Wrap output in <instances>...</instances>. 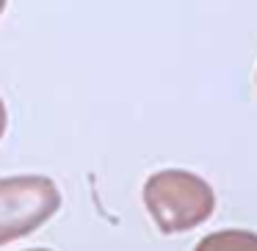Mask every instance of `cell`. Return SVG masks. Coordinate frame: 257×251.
<instances>
[{
    "label": "cell",
    "instance_id": "obj_1",
    "mask_svg": "<svg viewBox=\"0 0 257 251\" xmlns=\"http://www.w3.org/2000/svg\"><path fill=\"white\" fill-rule=\"evenodd\" d=\"M144 204L163 232H188L213 215L216 196L202 177L166 168L144 182Z\"/></svg>",
    "mask_w": 257,
    "mask_h": 251
},
{
    "label": "cell",
    "instance_id": "obj_2",
    "mask_svg": "<svg viewBox=\"0 0 257 251\" xmlns=\"http://www.w3.org/2000/svg\"><path fill=\"white\" fill-rule=\"evenodd\" d=\"M61 207V193L47 177L0 179V245L36 232Z\"/></svg>",
    "mask_w": 257,
    "mask_h": 251
},
{
    "label": "cell",
    "instance_id": "obj_3",
    "mask_svg": "<svg viewBox=\"0 0 257 251\" xmlns=\"http://www.w3.org/2000/svg\"><path fill=\"white\" fill-rule=\"evenodd\" d=\"M194 251H257V232L249 229H221L196 243Z\"/></svg>",
    "mask_w": 257,
    "mask_h": 251
},
{
    "label": "cell",
    "instance_id": "obj_4",
    "mask_svg": "<svg viewBox=\"0 0 257 251\" xmlns=\"http://www.w3.org/2000/svg\"><path fill=\"white\" fill-rule=\"evenodd\" d=\"M3 133H6V105L0 100V138H3Z\"/></svg>",
    "mask_w": 257,
    "mask_h": 251
},
{
    "label": "cell",
    "instance_id": "obj_5",
    "mask_svg": "<svg viewBox=\"0 0 257 251\" xmlns=\"http://www.w3.org/2000/svg\"><path fill=\"white\" fill-rule=\"evenodd\" d=\"M3 9H6V0H0V12H3Z\"/></svg>",
    "mask_w": 257,
    "mask_h": 251
},
{
    "label": "cell",
    "instance_id": "obj_6",
    "mask_svg": "<svg viewBox=\"0 0 257 251\" xmlns=\"http://www.w3.org/2000/svg\"><path fill=\"white\" fill-rule=\"evenodd\" d=\"M28 251H50V248H28Z\"/></svg>",
    "mask_w": 257,
    "mask_h": 251
}]
</instances>
